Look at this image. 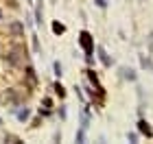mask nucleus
<instances>
[{"instance_id": "f257e3e1", "label": "nucleus", "mask_w": 153, "mask_h": 144, "mask_svg": "<svg viewBox=\"0 0 153 144\" xmlns=\"http://www.w3.org/2000/svg\"><path fill=\"white\" fill-rule=\"evenodd\" d=\"M2 61L9 68H22L29 64V50H26V44L20 42V37L16 39V42H11L9 46H7V50L2 52Z\"/></svg>"}, {"instance_id": "f03ea898", "label": "nucleus", "mask_w": 153, "mask_h": 144, "mask_svg": "<svg viewBox=\"0 0 153 144\" xmlns=\"http://www.w3.org/2000/svg\"><path fill=\"white\" fill-rule=\"evenodd\" d=\"M79 46L83 48V52H85V61L92 66L94 64V37L90 35L88 31L79 33Z\"/></svg>"}, {"instance_id": "7ed1b4c3", "label": "nucleus", "mask_w": 153, "mask_h": 144, "mask_svg": "<svg viewBox=\"0 0 153 144\" xmlns=\"http://www.w3.org/2000/svg\"><path fill=\"white\" fill-rule=\"evenodd\" d=\"M7 31H9L11 37H22V35H24V24L20 22V20H13V22H9Z\"/></svg>"}, {"instance_id": "20e7f679", "label": "nucleus", "mask_w": 153, "mask_h": 144, "mask_svg": "<svg viewBox=\"0 0 153 144\" xmlns=\"http://www.w3.org/2000/svg\"><path fill=\"white\" fill-rule=\"evenodd\" d=\"M24 77H26V83H29V87H35V85H37V74H35V68H33L31 64L24 66Z\"/></svg>"}, {"instance_id": "39448f33", "label": "nucleus", "mask_w": 153, "mask_h": 144, "mask_svg": "<svg viewBox=\"0 0 153 144\" xmlns=\"http://www.w3.org/2000/svg\"><path fill=\"white\" fill-rule=\"evenodd\" d=\"M96 55H99L101 64L105 66V68H112V64H114V61H112V57H109V55H107V50H105V48H103V46H96Z\"/></svg>"}, {"instance_id": "423d86ee", "label": "nucleus", "mask_w": 153, "mask_h": 144, "mask_svg": "<svg viewBox=\"0 0 153 144\" xmlns=\"http://www.w3.org/2000/svg\"><path fill=\"white\" fill-rule=\"evenodd\" d=\"M138 131H140L142 135H147V138H153V129H151V125H149L144 118L138 120Z\"/></svg>"}, {"instance_id": "0eeeda50", "label": "nucleus", "mask_w": 153, "mask_h": 144, "mask_svg": "<svg viewBox=\"0 0 153 144\" xmlns=\"http://www.w3.org/2000/svg\"><path fill=\"white\" fill-rule=\"evenodd\" d=\"M120 77H123V79H127V81H131V83H134V81L138 79V72L134 70V68H127V66H123V68H120Z\"/></svg>"}, {"instance_id": "6e6552de", "label": "nucleus", "mask_w": 153, "mask_h": 144, "mask_svg": "<svg viewBox=\"0 0 153 144\" xmlns=\"http://www.w3.org/2000/svg\"><path fill=\"white\" fill-rule=\"evenodd\" d=\"M13 112H16V118H18L20 122H26V120L31 118V109H29V107H22V109H16V107H13Z\"/></svg>"}, {"instance_id": "1a4fd4ad", "label": "nucleus", "mask_w": 153, "mask_h": 144, "mask_svg": "<svg viewBox=\"0 0 153 144\" xmlns=\"http://www.w3.org/2000/svg\"><path fill=\"white\" fill-rule=\"evenodd\" d=\"M81 127L83 129L90 127V109H88V105H83V109H81Z\"/></svg>"}, {"instance_id": "9d476101", "label": "nucleus", "mask_w": 153, "mask_h": 144, "mask_svg": "<svg viewBox=\"0 0 153 144\" xmlns=\"http://www.w3.org/2000/svg\"><path fill=\"white\" fill-rule=\"evenodd\" d=\"M35 24H37V26L44 24V11H42V0H39L37 7H35Z\"/></svg>"}, {"instance_id": "9b49d317", "label": "nucleus", "mask_w": 153, "mask_h": 144, "mask_svg": "<svg viewBox=\"0 0 153 144\" xmlns=\"http://www.w3.org/2000/svg\"><path fill=\"white\" fill-rule=\"evenodd\" d=\"M85 131H88V129H83V127L76 129V133H74V142H79V144L85 142Z\"/></svg>"}, {"instance_id": "f8f14e48", "label": "nucleus", "mask_w": 153, "mask_h": 144, "mask_svg": "<svg viewBox=\"0 0 153 144\" xmlns=\"http://www.w3.org/2000/svg\"><path fill=\"white\" fill-rule=\"evenodd\" d=\"M140 66L144 68V70H153V64L149 57H144V55H140Z\"/></svg>"}, {"instance_id": "ddd939ff", "label": "nucleus", "mask_w": 153, "mask_h": 144, "mask_svg": "<svg viewBox=\"0 0 153 144\" xmlns=\"http://www.w3.org/2000/svg\"><path fill=\"white\" fill-rule=\"evenodd\" d=\"M53 33L55 35H61V33H66V26L61 22H53Z\"/></svg>"}, {"instance_id": "4468645a", "label": "nucleus", "mask_w": 153, "mask_h": 144, "mask_svg": "<svg viewBox=\"0 0 153 144\" xmlns=\"http://www.w3.org/2000/svg\"><path fill=\"white\" fill-rule=\"evenodd\" d=\"M53 70H55V77L61 79V74H64V66H61V61H55V64H53Z\"/></svg>"}, {"instance_id": "2eb2a0df", "label": "nucleus", "mask_w": 153, "mask_h": 144, "mask_svg": "<svg viewBox=\"0 0 153 144\" xmlns=\"http://www.w3.org/2000/svg\"><path fill=\"white\" fill-rule=\"evenodd\" d=\"M55 94H57L59 98H64V96H66V87L61 83H55Z\"/></svg>"}, {"instance_id": "dca6fc26", "label": "nucleus", "mask_w": 153, "mask_h": 144, "mask_svg": "<svg viewBox=\"0 0 153 144\" xmlns=\"http://www.w3.org/2000/svg\"><path fill=\"white\" fill-rule=\"evenodd\" d=\"M33 50H35V52H37V55H39V52H42V46H39V39H37V37H35V35H33Z\"/></svg>"}, {"instance_id": "f3484780", "label": "nucleus", "mask_w": 153, "mask_h": 144, "mask_svg": "<svg viewBox=\"0 0 153 144\" xmlns=\"http://www.w3.org/2000/svg\"><path fill=\"white\" fill-rule=\"evenodd\" d=\"M42 103H44V107H46V109H51V107H53V98H51V96H44V98H42Z\"/></svg>"}, {"instance_id": "a211bd4d", "label": "nucleus", "mask_w": 153, "mask_h": 144, "mask_svg": "<svg viewBox=\"0 0 153 144\" xmlns=\"http://www.w3.org/2000/svg\"><path fill=\"white\" fill-rule=\"evenodd\" d=\"M94 4L99 7V9H107V4H109V2H107V0H94Z\"/></svg>"}, {"instance_id": "6ab92c4d", "label": "nucleus", "mask_w": 153, "mask_h": 144, "mask_svg": "<svg viewBox=\"0 0 153 144\" xmlns=\"http://www.w3.org/2000/svg\"><path fill=\"white\" fill-rule=\"evenodd\" d=\"M66 116H68V112H66V107L61 105V107H59V118H61V120H66Z\"/></svg>"}, {"instance_id": "aec40b11", "label": "nucleus", "mask_w": 153, "mask_h": 144, "mask_svg": "<svg viewBox=\"0 0 153 144\" xmlns=\"http://www.w3.org/2000/svg\"><path fill=\"white\" fill-rule=\"evenodd\" d=\"M127 140L129 142H138V133H127Z\"/></svg>"}, {"instance_id": "412c9836", "label": "nucleus", "mask_w": 153, "mask_h": 144, "mask_svg": "<svg viewBox=\"0 0 153 144\" xmlns=\"http://www.w3.org/2000/svg\"><path fill=\"white\" fill-rule=\"evenodd\" d=\"M149 48H153V33L149 35Z\"/></svg>"}, {"instance_id": "4be33fe9", "label": "nucleus", "mask_w": 153, "mask_h": 144, "mask_svg": "<svg viewBox=\"0 0 153 144\" xmlns=\"http://www.w3.org/2000/svg\"><path fill=\"white\" fill-rule=\"evenodd\" d=\"M2 18H4V16H2V9H0V22H2Z\"/></svg>"}]
</instances>
